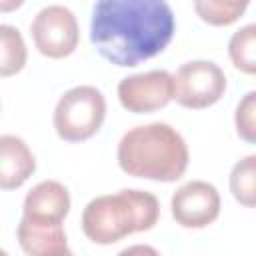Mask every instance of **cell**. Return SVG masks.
<instances>
[{
  "instance_id": "obj_1",
  "label": "cell",
  "mask_w": 256,
  "mask_h": 256,
  "mask_svg": "<svg viewBox=\"0 0 256 256\" xmlns=\"http://www.w3.org/2000/svg\"><path fill=\"white\" fill-rule=\"evenodd\" d=\"M176 18L164 0H100L92 6L90 42L114 66H138L172 40Z\"/></svg>"
},
{
  "instance_id": "obj_2",
  "label": "cell",
  "mask_w": 256,
  "mask_h": 256,
  "mask_svg": "<svg viewBox=\"0 0 256 256\" xmlns=\"http://www.w3.org/2000/svg\"><path fill=\"white\" fill-rule=\"evenodd\" d=\"M116 160L128 176L176 182L188 168L190 152L186 140L174 126L150 122L124 132L116 148Z\"/></svg>"
},
{
  "instance_id": "obj_3",
  "label": "cell",
  "mask_w": 256,
  "mask_h": 256,
  "mask_svg": "<svg viewBox=\"0 0 256 256\" xmlns=\"http://www.w3.org/2000/svg\"><path fill=\"white\" fill-rule=\"evenodd\" d=\"M160 218V202L148 190L124 188L92 198L82 212V232L94 244H114L130 234L146 232Z\"/></svg>"
},
{
  "instance_id": "obj_4",
  "label": "cell",
  "mask_w": 256,
  "mask_h": 256,
  "mask_svg": "<svg viewBox=\"0 0 256 256\" xmlns=\"http://www.w3.org/2000/svg\"><path fill=\"white\" fill-rule=\"evenodd\" d=\"M106 118V98L90 84L66 90L54 108L52 122L56 134L66 142H82L92 138Z\"/></svg>"
},
{
  "instance_id": "obj_5",
  "label": "cell",
  "mask_w": 256,
  "mask_h": 256,
  "mask_svg": "<svg viewBox=\"0 0 256 256\" xmlns=\"http://www.w3.org/2000/svg\"><path fill=\"white\" fill-rule=\"evenodd\" d=\"M174 76V100L190 110L216 104L226 92V76L212 60L184 62Z\"/></svg>"
},
{
  "instance_id": "obj_6",
  "label": "cell",
  "mask_w": 256,
  "mask_h": 256,
  "mask_svg": "<svg viewBox=\"0 0 256 256\" xmlns=\"http://www.w3.org/2000/svg\"><path fill=\"white\" fill-rule=\"evenodd\" d=\"M30 34L40 54L48 58H66L78 46V20L74 12L62 4H48L36 12Z\"/></svg>"
},
{
  "instance_id": "obj_7",
  "label": "cell",
  "mask_w": 256,
  "mask_h": 256,
  "mask_svg": "<svg viewBox=\"0 0 256 256\" xmlns=\"http://www.w3.org/2000/svg\"><path fill=\"white\" fill-rule=\"evenodd\" d=\"M118 100L124 110L148 114L174 100V76L168 70H148L126 76L118 82Z\"/></svg>"
},
{
  "instance_id": "obj_8",
  "label": "cell",
  "mask_w": 256,
  "mask_h": 256,
  "mask_svg": "<svg viewBox=\"0 0 256 256\" xmlns=\"http://www.w3.org/2000/svg\"><path fill=\"white\" fill-rule=\"evenodd\" d=\"M170 212L182 228H206L220 214V194L206 180H190L172 194Z\"/></svg>"
},
{
  "instance_id": "obj_9",
  "label": "cell",
  "mask_w": 256,
  "mask_h": 256,
  "mask_svg": "<svg viewBox=\"0 0 256 256\" xmlns=\"http://www.w3.org/2000/svg\"><path fill=\"white\" fill-rule=\"evenodd\" d=\"M70 212V192L58 180H42L28 190L22 218L36 224H62Z\"/></svg>"
},
{
  "instance_id": "obj_10",
  "label": "cell",
  "mask_w": 256,
  "mask_h": 256,
  "mask_svg": "<svg viewBox=\"0 0 256 256\" xmlns=\"http://www.w3.org/2000/svg\"><path fill=\"white\" fill-rule=\"evenodd\" d=\"M36 170V158L28 144L14 134L0 136V188H20Z\"/></svg>"
},
{
  "instance_id": "obj_11",
  "label": "cell",
  "mask_w": 256,
  "mask_h": 256,
  "mask_svg": "<svg viewBox=\"0 0 256 256\" xmlns=\"http://www.w3.org/2000/svg\"><path fill=\"white\" fill-rule=\"evenodd\" d=\"M18 244L28 256H52L68 248L62 224H36L26 218L16 228Z\"/></svg>"
},
{
  "instance_id": "obj_12",
  "label": "cell",
  "mask_w": 256,
  "mask_h": 256,
  "mask_svg": "<svg viewBox=\"0 0 256 256\" xmlns=\"http://www.w3.org/2000/svg\"><path fill=\"white\" fill-rule=\"evenodd\" d=\"M228 184L238 204L256 208V154H248L232 166Z\"/></svg>"
},
{
  "instance_id": "obj_13",
  "label": "cell",
  "mask_w": 256,
  "mask_h": 256,
  "mask_svg": "<svg viewBox=\"0 0 256 256\" xmlns=\"http://www.w3.org/2000/svg\"><path fill=\"white\" fill-rule=\"evenodd\" d=\"M26 42L16 26L0 24V76H12L26 64Z\"/></svg>"
},
{
  "instance_id": "obj_14",
  "label": "cell",
  "mask_w": 256,
  "mask_h": 256,
  "mask_svg": "<svg viewBox=\"0 0 256 256\" xmlns=\"http://www.w3.org/2000/svg\"><path fill=\"white\" fill-rule=\"evenodd\" d=\"M228 56L244 74L256 76V22L238 28L228 42Z\"/></svg>"
},
{
  "instance_id": "obj_15",
  "label": "cell",
  "mask_w": 256,
  "mask_h": 256,
  "mask_svg": "<svg viewBox=\"0 0 256 256\" xmlns=\"http://www.w3.org/2000/svg\"><path fill=\"white\" fill-rule=\"evenodd\" d=\"M246 8H248V2H240V0H196L194 2L196 14L212 26H228L236 22Z\"/></svg>"
},
{
  "instance_id": "obj_16",
  "label": "cell",
  "mask_w": 256,
  "mask_h": 256,
  "mask_svg": "<svg viewBox=\"0 0 256 256\" xmlns=\"http://www.w3.org/2000/svg\"><path fill=\"white\" fill-rule=\"evenodd\" d=\"M234 126L240 140L256 144V90L246 92L234 110Z\"/></svg>"
},
{
  "instance_id": "obj_17",
  "label": "cell",
  "mask_w": 256,
  "mask_h": 256,
  "mask_svg": "<svg viewBox=\"0 0 256 256\" xmlns=\"http://www.w3.org/2000/svg\"><path fill=\"white\" fill-rule=\"evenodd\" d=\"M116 256H160V252L150 244H132V246L120 250Z\"/></svg>"
},
{
  "instance_id": "obj_18",
  "label": "cell",
  "mask_w": 256,
  "mask_h": 256,
  "mask_svg": "<svg viewBox=\"0 0 256 256\" xmlns=\"http://www.w3.org/2000/svg\"><path fill=\"white\" fill-rule=\"evenodd\" d=\"M52 256H76L70 248H66V250H60V252H56V254H52Z\"/></svg>"
},
{
  "instance_id": "obj_19",
  "label": "cell",
  "mask_w": 256,
  "mask_h": 256,
  "mask_svg": "<svg viewBox=\"0 0 256 256\" xmlns=\"http://www.w3.org/2000/svg\"><path fill=\"white\" fill-rule=\"evenodd\" d=\"M2 256H8V254H6V252H2Z\"/></svg>"
}]
</instances>
